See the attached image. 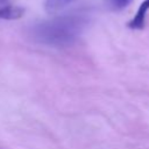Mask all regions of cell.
I'll return each mask as SVG.
<instances>
[{
    "instance_id": "6da1fadb",
    "label": "cell",
    "mask_w": 149,
    "mask_h": 149,
    "mask_svg": "<svg viewBox=\"0 0 149 149\" xmlns=\"http://www.w3.org/2000/svg\"><path fill=\"white\" fill-rule=\"evenodd\" d=\"M85 24L86 20L83 15H63L36 24L33 29V35L40 43L54 47H68L79 37Z\"/></svg>"
},
{
    "instance_id": "7a4b0ae2",
    "label": "cell",
    "mask_w": 149,
    "mask_h": 149,
    "mask_svg": "<svg viewBox=\"0 0 149 149\" xmlns=\"http://www.w3.org/2000/svg\"><path fill=\"white\" fill-rule=\"evenodd\" d=\"M148 10H149V0H144L140 5L134 17L128 22V27L130 29H134V30L143 29L146 26V17H147Z\"/></svg>"
},
{
    "instance_id": "3957f363",
    "label": "cell",
    "mask_w": 149,
    "mask_h": 149,
    "mask_svg": "<svg viewBox=\"0 0 149 149\" xmlns=\"http://www.w3.org/2000/svg\"><path fill=\"white\" fill-rule=\"evenodd\" d=\"M24 14V9L19 6L5 5L0 7V19L1 20H17Z\"/></svg>"
},
{
    "instance_id": "277c9868",
    "label": "cell",
    "mask_w": 149,
    "mask_h": 149,
    "mask_svg": "<svg viewBox=\"0 0 149 149\" xmlns=\"http://www.w3.org/2000/svg\"><path fill=\"white\" fill-rule=\"evenodd\" d=\"M73 0H45L44 8L47 13L49 14H55L63 8H65L68 5H70Z\"/></svg>"
},
{
    "instance_id": "5b68a950",
    "label": "cell",
    "mask_w": 149,
    "mask_h": 149,
    "mask_svg": "<svg viewBox=\"0 0 149 149\" xmlns=\"http://www.w3.org/2000/svg\"><path fill=\"white\" fill-rule=\"evenodd\" d=\"M133 0H104L106 7L111 10L118 12V10H122L123 8H126L128 5H130Z\"/></svg>"
},
{
    "instance_id": "8992f818",
    "label": "cell",
    "mask_w": 149,
    "mask_h": 149,
    "mask_svg": "<svg viewBox=\"0 0 149 149\" xmlns=\"http://www.w3.org/2000/svg\"><path fill=\"white\" fill-rule=\"evenodd\" d=\"M5 1H6V0H0V3H3Z\"/></svg>"
}]
</instances>
